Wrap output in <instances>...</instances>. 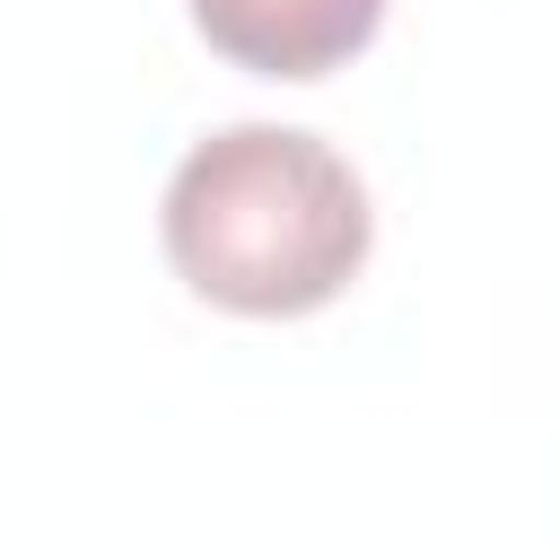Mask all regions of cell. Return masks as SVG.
I'll list each match as a JSON object with an SVG mask.
<instances>
[{"label": "cell", "mask_w": 560, "mask_h": 560, "mask_svg": "<svg viewBox=\"0 0 560 560\" xmlns=\"http://www.w3.org/2000/svg\"><path fill=\"white\" fill-rule=\"evenodd\" d=\"M158 245L192 298L280 324L332 306L359 280L376 210L332 140L289 122H228L166 175Z\"/></svg>", "instance_id": "1"}, {"label": "cell", "mask_w": 560, "mask_h": 560, "mask_svg": "<svg viewBox=\"0 0 560 560\" xmlns=\"http://www.w3.org/2000/svg\"><path fill=\"white\" fill-rule=\"evenodd\" d=\"M201 44L254 79H324L359 61L385 26V0H184Z\"/></svg>", "instance_id": "2"}]
</instances>
